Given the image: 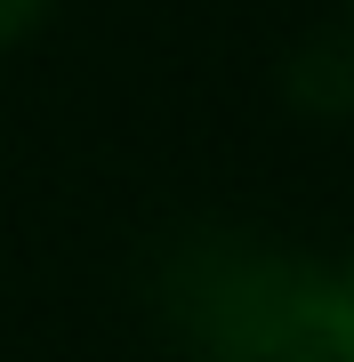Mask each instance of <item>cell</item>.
<instances>
[{
    "label": "cell",
    "mask_w": 354,
    "mask_h": 362,
    "mask_svg": "<svg viewBox=\"0 0 354 362\" xmlns=\"http://www.w3.org/2000/svg\"><path fill=\"white\" fill-rule=\"evenodd\" d=\"M153 306L194 362H330V266L249 226H185Z\"/></svg>",
    "instance_id": "cell-1"
},
{
    "label": "cell",
    "mask_w": 354,
    "mask_h": 362,
    "mask_svg": "<svg viewBox=\"0 0 354 362\" xmlns=\"http://www.w3.org/2000/svg\"><path fill=\"white\" fill-rule=\"evenodd\" d=\"M282 105L306 129H354V25L322 16L282 49Z\"/></svg>",
    "instance_id": "cell-2"
},
{
    "label": "cell",
    "mask_w": 354,
    "mask_h": 362,
    "mask_svg": "<svg viewBox=\"0 0 354 362\" xmlns=\"http://www.w3.org/2000/svg\"><path fill=\"white\" fill-rule=\"evenodd\" d=\"M49 16H57V0H0V49H25Z\"/></svg>",
    "instance_id": "cell-4"
},
{
    "label": "cell",
    "mask_w": 354,
    "mask_h": 362,
    "mask_svg": "<svg viewBox=\"0 0 354 362\" xmlns=\"http://www.w3.org/2000/svg\"><path fill=\"white\" fill-rule=\"evenodd\" d=\"M330 362H354V258L330 266Z\"/></svg>",
    "instance_id": "cell-3"
},
{
    "label": "cell",
    "mask_w": 354,
    "mask_h": 362,
    "mask_svg": "<svg viewBox=\"0 0 354 362\" xmlns=\"http://www.w3.org/2000/svg\"><path fill=\"white\" fill-rule=\"evenodd\" d=\"M338 16H346V25H354V0H338Z\"/></svg>",
    "instance_id": "cell-5"
}]
</instances>
